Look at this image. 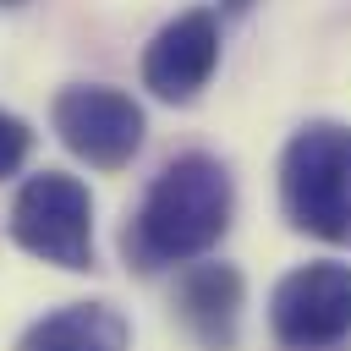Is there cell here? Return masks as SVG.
<instances>
[{"label":"cell","instance_id":"6da1fadb","mask_svg":"<svg viewBox=\"0 0 351 351\" xmlns=\"http://www.w3.org/2000/svg\"><path fill=\"white\" fill-rule=\"evenodd\" d=\"M236 214V181L214 154H176L143 192L132 225L121 230L132 269H165V263H197Z\"/></svg>","mask_w":351,"mask_h":351},{"label":"cell","instance_id":"7a4b0ae2","mask_svg":"<svg viewBox=\"0 0 351 351\" xmlns=\"http://www.w3.org/2000/svg\"><path fill=\"white\" fill-rule=\"evenodd\" d=\"M280 208L302 236L351 247V126L307 121L280 154Z\"/></svg>","mask_w":351,"mask_h":351},{"label":"cell","instance_id":"3957f363","mask_svg":"<svg viewBox=\"0 0 351 351\" xmlns=\"http://www.w3.org/2000/svg\"><path fill=\"white\" fill-rule=\"evenodd\" d=\"M11 241L60 269H93V197L66 170H38L11 203Z\"/></svg>","mask_w":351,"mask_h":351},{"label":"cell","instance_id":"277c9868","mask_svg":"<svg viewBox=\"0 0 351 351\" xmlns=\"http://www.w3.org/2000/svg\"><path fill=\"white\" fill-rule=\"evenodd\" d=\"M49 121H55V137L93 170H126L137 159V148H143V132H148L137 99L110 88V82L60 88Z\"/></svg>","mask_w":351,"mask_h":351},{"label":"cell","instance_id":"5b68a950","mask_svg":"<svg viewBox=\"0 0 351 351\" xmlns=\"http://www.w3.org/2000/svg\"><path fill=\"white\" fill-rule=\"evenodd\" d=\"M269 329L285 351H329L351 340V263L318 258L291 269L269 296Z\"/></svg>","mask_w":351,"mask_h":351},{"label":"cell","instance_id":"8992f818","mask_svg":"<svg viewBox=\"0 0 351 351\" xmlns=\"http://www.w3.org/2000/svg\"><path fill=\"white\" fill-rule=\"evenodd\" d=\"M219 66V16L214 11H181L170 16L148 49H143V88L165 104H192Z\"/></svg>","mask_w":351,"mask_h":351},{"label":"cell","instance_id":"52a82bcc","mask_svg":"<svg viewBox=\"0 0 351 351\" xmlns=\"http://www.w3.org/2000/svg\"><path fill=\"white\" fill-rule=\"evenodd\" d=\"M241 302H247V280H241L236 263L197 258V263H186L181 280H176V318H181V329H186L203 351H230V346H236Z\"/></svg>","mask_w":351,"mask_h":351},{"label":"cell","instance_id":"ba28073f","mask_svg":"<svg viewBox=\"0 0 351 351\" xmlns=\"http://www.w3.org/2000/svg\"><path fill=\"white\" fill-rule=\"evenodd\" d=\"M16 351H132V324L110 302H66L27 324Z\"/></svg>","mask_w":351,"mask_h":351},{"label":"cell","instance_id":"9c48e42d","mask_svg":"<svg viewBox=\"0 0 351 351\" xmlns=\"http://www.w3.org/2000/svg\"><path fill=\"white\" fill-rule=\"evenodd\" d=\"M27 154H33V126H27L22 115L0 110V181L16 176V170L27 165Z\"/></svg>","mask_w":351,"mask_h":351},{"label":"cell","instance_id":"30bf717a","mask_svg":"<svg viewBox=\"0 0 351 351\" xmlns=\"http://www.w3.org/2000/svg\"><path fill=\"white\" fill-rule=\"evenodd\" d=\"M219 5H225V11H247L252 0H219Z\"/></svg>","mask_w":351,"mask_h":351},{"label":"cell","instance_id":"8fae6325","mask_svg":"<svg viewBox=\"0 0 351 351\" xmlns=\"http://www.w3.org/2000/svg\"><path fill=\"white\" fill-rule=\"evenodd\" d=\"M0 5H22V0H0Z\"/></svg>","mask_w":351,"mask_h":351}]
</instances>
